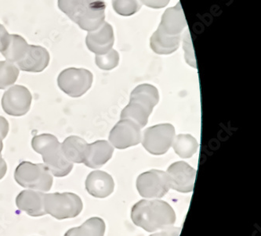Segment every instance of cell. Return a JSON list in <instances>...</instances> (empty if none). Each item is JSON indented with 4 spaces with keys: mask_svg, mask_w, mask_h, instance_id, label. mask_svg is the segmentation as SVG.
Returning <instances> with one entry per match:
<instances>
[{
    "mask_svg": "<svg viewBox=\"0 0 261 236\" xmlns=\"http://www.w3.org/2000/svg\"><path fill=\"white\" fill-rule=\"evenodd\" d=\"M133 222L148 232H156L174 225L176 216L168 202L160 199H143L132 208Z\"/></svg>",
    "mask_w": 261,
    "mask_h": 236,
    "instance_id": "obj_1",
    "label": "cell"
},
{
    "mask_svg": "<svg viewBox=\"0 0 261 236\" xmlns=\"http://www.w3.org/2000/svg\"><path fill=\"white\" fill-rule=\"evenodd\" d=\"M32 147L43 157V162L49 172L55 177H65L70 174L73 164L65 157L61 142L55 135L41 134L32 140Z\"/></svg>",
    "mask_w": 261,
    "mask_h": 236,
    "instance_id": "obj_2",
    "label": "cell"
},
{
    "mask_svg": "<svg viewBox=\"0 0 261 236\" xmlns=\"http://www.w3.org/2000/svg\"><path fill=\"white\" fill-rule=\"evenodd\" d=\"M14 179L21 187L39 192H49L53 186V175L44 164L20 163L14 172Z\"/></svg>",
    "mask_w": 261,
    "mask_h": 236,
    "instance_id": "obj_3",
    "label": "cell"
},
{
    "mask_svg": "<svg viewBox=\"0 0 261 236\" xmlns=\"http://www.w3.org/2000/svg\"><path fill=\"white\" fill-rule=\"evenodd\" d=\"M46 214L58 220L68 219L78 216L83 208L80 196L72 192L49 193L44 196Z\"/></svg>",
    "mask_w": 261,
    "mask_h": 236,
    "instance_id": "obj_4",
    "label": "cell"
},
{
    "mask_svg": "<svg viewBox=\"0 0 261 236\" xmlns=\"http://www.w3.org/2000/svg\"><path fill=\"white\" fill-rule=\"evenodd\" d=\"M93 74L84 68H70L60 73L58 84L60 90L72 98L86 94L93 84Z\"/></svg>",
    "mask_w": 261,
    "mask_h": 236,
    "instance_id": "obj_5",
    "label": "cell"
},
{
    "mask_svg": "<svg viewBox=\"0 0 261 236\" xmlns=\"http://www.w3.org/2000/svg\"><path fill=\"white\" fill-rule=\"evenodd\" d=\"M175 128L171 124H160L147 128L141 138L143 146L153 155H163L173 145Z\"/></svg>",
    "mask_w": 261,
    "mask_h": 236,
    "instance_id": "obj_6",
    "label": "cell"
},
{
    "mask_svg": "<svg viewBox=\"0 0 261 236\" xmlns=\"http://www.w3.org/2000/svg\"><path fill=\"white\" fill-rule=\"evenodd\" d=\"M137 189L144 199H160L170 190L168 178L163 170H148L138 176Z\"/></svg>",
    "mask_w": 261,
    "mask_h": 236,
    "instance_id": "obj_7",
    "label": "cell"
},
{
    "mask_svg": "<svg viewBox=\"0 0 261 236\" xmlns=\"http://www.w3.org/2000/svg\"><path fill=\"white\" fill-rule=\"evenodd\" d=\"M32 102L33 96L26 87L14 84L3 96V110L10 116H24L30 110Z\"/></svg>",
    "mask_w": 261,
    "mask_h": 236,
    "instance_id": "obj_8",
    "label": "cell"
},
{
    "mask_svg": "<svg viewBox=\"0 0 261 236\" xmlns=\"http://www.w3.org/2000/svg\"><path fill=\"white\" fill-rule=\"evenodd\" d=\"M141 128L128 119H121L111 131L109 142L119 150L138 145L141 142Z\"/></svg>",
    "mask_w": 261,
    "mask_h": 236,
    "instance_id": "obj_9",
    "label": "cell"
},
{
    "mask_svg": "<svg viewBox=\"0 0 261 236\" xmlns=\"http://www.w3.org/2000/svg\"><path fill=\"white\" fill-rule=\"evenodd\" d=\"M170 189L182 193L192 192L195 185L196 170L183 161L173 163L166 170Z\"/></svg>",
    "mask_w": 261,
    "mask_h": 236,
    "instance_id": "obj_10",
    "label": "cell"
},
{
    "mask_svg": "<svg viewBox=\"0 0 261 236\" xmlns=\"http://www.w3.org/2000/svg\"><path fill=\"white\" fill-rule=\"evenodd\" d=\"M106 6L103 0H87L75 22L87 32L97 30L105 22Z\"/></svg>",
    "mask_w": 261,
    "mask_h": 236,
    "instance_id": "obj_11",
    "label": "cell"
},
{
    "mask_svg": "<svg viewBox=\"0 0 261 236\" xmlns=\"http://www.w3.org/2000/svg\"><path fill=\"white\" fill-rule=\"evenodd\" d=\"M114 42L113 27L106 21L97 30L88 32L86 39V44L89 50L96 55L107 53L113 47Z\"/></svg>",
    "mask_w": 261,
    "mask_h": 236,
    "instance_id": "obj_12",
    "label": "cell"
},
{
    "mask_svg": "<svg viewBox=\"0 0 261 236\" xmlns=\"http://www.w3.org/2000/svg\"><path fill=\"white\" fill-rule=\"evenodd\" d=\"M186 26V19L179 2L174 7H170L165 11L157 31L165 36L176 37L181 36V32Z\"/></svg>",
    "mask_w": 261,
    "mask_h": 236,
    "instance_id": "obj_13",
    "label": "cell"
},
{
    "mask_svg": "<svg viewBox=\"0 0 261 236\" xmlns=\"http://www.w3.org/2000/svg\"><path fill=\"white\" fill-rule=\"evenodd\" d=\"M50 56L49 52L45 48L35 45H29L25 56L16 65L20 71L39 73L47 68Z\"/></svg>",
    "mask_w": 261,
    "mask_h": 236,
    "instance_id": "obj_14",
    "label": "cell"
},
{
    "mask_svg": "<svg viewBox=\"0 0 261 236\" xmlns=\"http://www.w3.org/2000/svg\"><path fill=\"white\" fill-rule=\"evenodd\" d=\"M45 193L39 191L24 190L19 193L16 199V204L20 211H24L31 217L46 215L44 208Z\"/></svg>",
    "mask_w": 261,
    "mask_h": 236,
    "instance_id": "obj_15",
    "label": "cell"
},
{
    "mask_svg": "<svg viewBox=\"0 0 261 236\" xmlns=\"http://www.w3.org/2000/svg\"><path fill=\"white\" fill-rule=\"evenodd\" d=\"M86 189L93 197L103 199L113 192L115 183L110 174L101 170H94L87 176Z\"/></svg>",
    "mask_w": 261,
    "mask_h": 236,
    "instance_id": "obj_16",
    "label": "cell"
},
{
    "mask_svg": "<svg viewBox=\"0 0 261 236\" xmlns=\"http://www.w3.org/2000/svg\"><path fill=\"white\" fill-rule=\"evenodd\" d=\"M114 147L106 140H98L88 144L83 164L90 168H100L112 158Z\"/></svg>",
    "mask_w": 261,
    "mask_h": 236,
    "instance_id": "obj_17",
    "label": "cell"
},
{
    "mask_svg": "<svg viewBox=\"0 0 261 236\" xmlns=\"http://www.w3.org/2000/svg\"><path fill=\"white\" fill-rule=\"evenodd\" d=\"M61 150L70 162L82 164L85 160L88 143L83 138L71 135L61 143Z\"/></svg>",
    "mask_w": 261,
    "mask_h": 236,
    "instance_id": "obj_18",
    "label": "cell"
},
{
    "mask_svg": "<svg viewBox=\"0 0 261 236\" xmlns=\"http://www.w3.org/2000/svg\"><path fill=\"white\" fill-rule=\"evenodd\" d=\"M160 100L159 91L154 85L142 84L136 87L130 95L129 101L136 102L152 112Z\"/></svg>",
    "mask_w": 261,
    "mask_h": 236,
    "instance_id": "obj_19",
    "label": "cell"
},
{
    "mask_svg": "<svg viewBox=\"0 0 261 236\" xmlns=\"http://www.w3.org/2000/svg\"><path fill=\"white\" fill-rule=\"evenodd\" d=\"M181 36L170 37L165 36L156 30L150 39L151 49L157 54H171L177 50L180 43Z\"/></svg>",
    "mask_w": 261,
    "mask_h": 236,
    "instance_id": "obj_20",
    "label": "cell"
},
{
    "mask_svg": "<svg viewBox=\"0 0 261 236\" xmlns=\"http://www.w3.org/2000/svg\"><path fill=\"white\" fill-rule=\"evenodd\" d=\"M29 44L27 41L19 35H10V42L3 56L9 62L17 63L22 61L29 49Z\"/></svg>",
    "mask_w": 261,
    "mask_h": 236,
    "instance_id": "obj_21",
    "label": "cell"
},
{
    "mask_svg": "<svg viewBox=\"0 0 261 236\" xmlns=\"http://www.w3.org/2000/svg\"><path fill=\"white\" fill-rule=\"evenodd\" d=\"M106 232V223L101 218H91L81 226L71 228L65 236H103Z\"/></svg>",
    "mask_w": 261,
    "mask_h": 236,
    "instance_id": "obj_22",
    "label": "cell"
},
{
    "mask_svg": "<svg viewBox=\"0 0 261 236\" xmlns=\"http://www.w3.org/2000/svg\"><path fill=\"white\" fill-rule=\"evenodd\" d=\"M152 112L136 102L129 101V104L122 110L121 119H128L137 124L141 128L148 124V118Z\"/></svg>",
    "mask_w": 261,
    "mask_h": 236,
    "instance_id": "obj_23",
    "label": "cell"
},
{
    "mask_svg": "<svg viewBox=\"0 0 261 236\" xmlns=\"http://www.w3.org/2000/svg\"><path fill=\"white\" fill-rule=\"evenodd\" d=\"M173 150L181 158H190L198 148V143L192 135L189 134H180L175 136L173 142Z\"/></svg>",
    "mask_w": 261,
    "mask_h": 236,
    "instance_id": "obj_24",
    "label": "cell"
},
{
    "mask_svg": "<svg viewBox=\"0 0 261 236\" xmlns=\"http://www.w3.org/2000/svg\"><path fill=\"white\" fill-rule=\"evenodd\" d=\"M19 73L20 70L14 63L0 61V90H7L14 85Z\"/></svg>",
    "mask_w": 261,
    "mask_h": 236,
    "instance_id": "obj_25",
    "label": "cell"
},
{
    "mask_svg": "<svg viewBox=\"0 0 261 236\" xmlns=\"http://www.w3.org/2000/svg\"><path fill=\"white\" fill-rule=\"evenodd\" d=\"M87 2V0H58V5L60 10L66 14L68 18L75 22Z\"/></svg>",
    "mask_w": 261,
    "mask_h": 236,
    "instance_id": "obj_26",
    "label": "cell"
},
{
    "mask_svg": "<svg viewBox=\"0 0 261 236\" xmlns=\"http://www.w3.org/2000/svg\"><path fill=\"white\" fill-rule=\"evenodd\" d=\"M141 0H112L113 9L119 15H133L141 10L142 7Z\"/></svg>",
    "mask_w": 261,
    "mask_h": 236,
    "instance_id": "obj_27",
    "label": "cell"
},
{
    "mask_svg": "<svg viewBox=\"0 0 261 236\" xmlns=\"http://www.w3.org/2000/svg\"><path fill=\"white\" fill-rule=\"evenodd\" d=\"M119 62V52L112 49L105 54L97 55L95 63L100 69L110 71L118 66Z\"/></svg>",
    "mask_w": 261,
    "mask_h": 236,
    "instance_id": "obj_28",
    "label": "cell"
},
{
    "mask_svg": "<svg viewBox=\"0 0 261 236\" xmlns=\"http://www.w3.org/2000/svg\"><path fill=\"white\" fill-rule=\"evenodd\" d=\"M10 39V34H9L6 27L0 24V52L1 53L7 49Z\"/></svg>",
    "mask_w": 261,
    "mask_h": 236,
    "instance_id": "obj_29",
    "label": "cell"
},
{
    "mask_svg": "<svg viewBox=\"0 0 261 236\" xmlns=\"http://www.w3.org/2000/svg\"><path fill=\"white\" fill-rule=\"evenodd\" d=\"M170 0H141L143 4L150 8L160 9L168 5Z\"/></svg>",
    "mask_w": 261,
    "mask_h": 236,
    "instance_id": "obj_30",
    "label": "cell"
},
{
    "mask_svg": "<svg viewBox=\"0 0 261 236\" xmlns=\"http://www.w3.org/2000/svg\"><path fill=\"white\" fill-rule=\"evenodd\" d=\"M180 228L176 227H170L161 231H156L150 236H180Z\"/></svg>",
    "mask_w": 261,
    "mask_h": 236,
    "instance_id": "obj_31",
    "label": "cell"
},
{
    "mask_svg": "<svg viewBox=\"0 0 261 236\" xmlns=\"http://www.w3.org/2000/svg\"><path fill=\"white\" fill-rule=\"evenodd\" d=\"M9 123L7 119L4 116H0V135L2 138H5L8 135Z\"/></svg>",
    "mask_w": 261,
    "mask_h": 236,
    "instance_id": "obj_32",
    "label": "cell"
},
{
    "mask_svg": "<svg viewBox=\"0 0 261 236\" xmlns=\"http://www.w3.org/2000/svg\"><path fill=\"white\" fill-rule=\"evenodd\" d=\"M7 170V164L2 156H0V180L5 176Z\"/></svg>",
    "mask_w": 261,
    "mask_h": 236,
    "instance_id": "obj_33",
    "label": "cell"
},
{
    "mask_svg": "<svg viewBox=\"0 0 261 236\" xmlns=\"http://www.w3.org/2000/svg\"><path fill=\"white\" fill-rule=\"evenodd\" d=\"M3 140H4V138H2L1 135H0V156L2 154L3 149H4V143H3Z\"/></svg>",
    "mask_w": 261,
    "mask_h": 236,
    "instance_id": "obj_34",
    "label": "cell"
}]
</instances>
